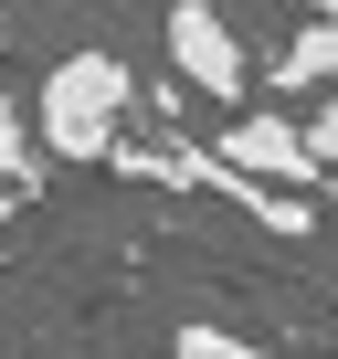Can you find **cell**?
I'll return each instance as SVG.
<instances>
[{
    "instance_id": "1",
    "label": "cell",
    "mask_w": 338,
    "mask_h": 359,
    "mask_svg": "<svg viewBox=\"0 0 338 359\" xmlns=\"http://www.w3.org/2000/svg\"><path fill=\"white\" fill-rule=\"evenodd\" d=\"M127 116H137V74H127L116 53H64V64L32 85V137H43V158H64V169H106L116 137H127Z\"/></svg>"
},
{
    "instance_id": "2",
    "label": "cell",
    "mask_w": 338,
    "mask_h": 359,
    "mask_svg": "<svg viewBox=\"0 0 338 359\" xmlns=\"http://www.w3.org/2000/svg\"><path fill=\"white\" fill-rule=\"evenodd\" d=\"M158 32H169V74H180L201 106H222V116H233V106H254V85H264V74H254L243 32L222 22V0H169V22H158Z\"/></svg>"
},
{
    "instance_id": "3",
    "label": "cell",
    "mask_w": 338,
    "mask_h": 359,
    "mask_svg": "<svg viewBox=\"0 0 338 359\" xmlns=\"http://www.w3.org/2000/svg\"><path fill=\"white\" fill-rule=\"evenodd\" d=\"M233 169H254V180H275V191H327V158L306 148V116H285V106H233V127L212 137Z\"/></svg>"
},
{
    "instance_id": "4",
    "label": "cell",
    "mask_w": 338,
    "mask_h": 359,
    "mask_svg": "<svg viewBox=\"0 0 338 359\" xmlns=\"http://www.w3.org/2000/svg\"><path fill=\"white\" fill-rule=\"evenodd\" d=\"M169 359H285V348H264V338H243V327L191 317V327H169Z\"/></svg>"
},
{
    "instance_id": "5",
    "label": "cell",
    "mask_w": 338,
    "mask_h": 359,
    "mask_svg": "<svg viewBox=\"0 0 338 359\" xmlns=\"http://www.w3.org/2000/svg\"><path fill=\"white\" fill-rule=\"evenodd\" d=\"M0 169H11V180H43V137H32L22 106H0Z\"/></svg>"
},
{
    "instance_id": "6",
    "label": "cell",
    "mask_w": 338,
    "mask_h": 359,
    "mask_svg": "<svg viewBox=\"0 0 338 359\" xmlns=\"http://www.w3.org/2000/svg\"><path fill=\"white\" fill-rule=\"evenodd\" d=\"M306 148H317V158H327V180H338V106H317V116H306Z\"/></svg>"
},
{
    "instance_id": "7",
    "label": "cell",
    "mask_w": 338,
    "mask_h": 359,
    "mask_svg": "<svg viewBox=\"0 0 338 359\" xmlns=\"http://www.w3.org/2000/svg\"><path fill=\"white\" fill-rule=\"evenodd\" d=\"M296 11H306V22H338V0H296Z\"/></svg>"
},
{
    "instance_id": "8",
    "label": "cell",
    "mask_w": 338,
    "mask_h": 359,
    "mask_svg": "<svg viewBox=\"0 0 338 359\" xmlns=\"http://www.w3.org/2000/svg\"><path fill=\"white\" fill-rule=\"evenodd\" d=\"M0 43H11V11H0Z\"/></svg>"
},
{
    "instance_id": "9",
    "label": "cell",
    "mask_w": 338,
    "mask_h": 359,
    "mask_svg": "<svg viewBox=\"0 0 338 359\" xmlns=\"http://www.w3.org/2000/svg\"><path fill=\"white\" fill-rule=\"evenodd\" d=\"M327 32H338V22H327Z\"/></svg>"
}]
</instances>
